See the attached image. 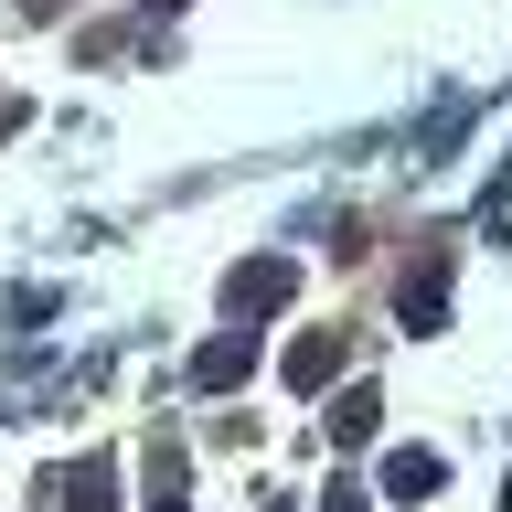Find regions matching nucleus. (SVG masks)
<instances>
[{
    "label": "nucleus",
    "mask_w": 512,
    "mask_h": 512,
    "mask_svg": "<svg viewBox=\"0 0 512 512\" xmlns=\"http://www.w3.org/2000/svg\"><path fill=\"white\" fill-rule=\"evenodd\" d=\"M288 299H299V267H288V256H246V267L224 278V310H235V331H256V320H278Z\"/></svg>",
    "instance_id": "f257e3e1"
},
{
    "label": "nucleus",
    "mask_w": 512,
    "mask_h": 512,
    "mask_svg": "<svg viewBox=\"0 0 512 512\" xmlns=\"http://www.w3.org/2000/svg\"><path fill=\"white\" fill-rule=\"evenodd\" d=\"M256 374V331H214V342L192 352V384H203V395H224V384H246Z\"/></svg>",
    "instance_id": "f03ea898"
},
{
    "label": "nucleus",
    "mask_w": 512,
    "mask_h": 512,
    "mask_svg": "<svg viewBox=\"0 0 512 512\" xmlns=\"http://www.w3.org/2000/svg\"><path fill=\"white\" fill-rule=\"evenodd\" d=\"M342 363H352V342H342V331H299V342H288V384H299V395H320Z\"/></svg>",
    "instance_id": "7ed1b4c3"
},
{
    "label": "nucleus",
    "mask_w": 512,
    "mask_h": 512,
    "mask_svg": "<svg viewBox=\"0 0 512 512\" xmlns=\"http://www.w3.org/2000/svg\"><path fill=\"white\" fill-rule=\"evenodd\" d=\"M54 512H118V459H75L54 480Z\"/></svg>",
    "instance_id": "20e7f679"
},
{
    "label": "nucleus",
    "mask_w": 512,
    "mask_h": 512,
    "mask_svg": "<svg viewBox=\"0 0 512 512\" xmlns=\"http://www.w3.org/2000/svg\"><path fill=\"white\" fill-rule=\"evenodd\" d=\"M384 491H395V502H438L448 459H438V448H395V459H384Z\"/></svg>",
    "instance_id": "39448f33"
},
{
    "label": "nucleus",
    "mask_w": 512,
    "mask_h": 512,
    "mask_svg": "<svg viewBox=\"0 0 512 512\" xmlns=\"http://www.w3.org/2000/svg\"><path fill=\"white\" fill-rule=\"evenodd\" d=\"M139 512H192V470H182L171 438H150V502H139Z\"/></svg>",
    "instance_id": "423d86ee"
},
{
    "label": "nucleus",
    "mask_w": 512,
    "mask_h": 512,
    "mask_svg": "<svg viewBox=\"0 0 512 512\" xmlns=\"http://www.w3.org/2000/svg\"><path fill=\"white\" fill-rule=\"evenodd\" d=\"M374 427H384V395H374V384H352L342 406H331V438H342V448H363Z\"/></svg>",
    "instance_id": "0eeeda50"
},
{
    "label": "nucleus",
    "mask_w": 512,
    "mask_h": 512,
    "mask_svg": "<svg viewBox=\"0 0 512 512\" xmlns=\"http://www.w3.org/2000/svg\"><path fill=\"white\" fill-rule=\"evenodd\" d=\"M438 310H448V267L427 256V267H406V320H416V331H438Z\"/></svg>",
    "instance_id": "6e6552de"
},
{
    "label": "nucleus",
    "mask_w": 512,
    "mask_h": 512,
    "mask_svg": "<svg viewBox=\"0 0 512 512\" xmlns=\"http://www.w3.org/2000/svg\"><path fill=\"white\" fill-rule=\"evenodd\" d=\"M320 512H363V491H342V480H331V502H320Z\"/></svg>",
    "instance_id": "1a4fd4ad"
},
{
    "label": "nucleus",
    "mask_w": 512,
    "mask_h": 512,
    "mask_svg": "<svg viewBox=\"0 0 512 512\" xmlns=\"http://www.w3.org/2000/svg\"><path fill=\"white\" fill-rule=\"evenodd\" d=\"M22 11H32V22H54V11H64V0H22Z\"/></svg>",
    "instance_id": "9d476101"
},
{
    "label": "nucleus",
    "mask_w": 512,
    "mask_h": 512,
    "mask_svg": "<svg viewBox=\"0 0 512 512\" xmlns=\"http://www.w3.org/2000/svg\"><path fill=\"white\" fill-rule=\"evenodd\" d=\"M139 11H182V0H139Z\"/></svg>",
    "instance_id": "9b49d317"
},
{
    "label": "nucleus",
    "mask_w": 512,
    "mask_h": 512,
    "mask_svg": "<svg viewBox=\"0 0 512 512\" xmlns=\"http://www.w3.org/2000/svg\"><path fill=\"white\" fill-rule=\"evenodd\" d=\"M267 512H288V502H267Z\"/></svg>",
    "instance_id": "f8f14e48"
}]
</instances>
